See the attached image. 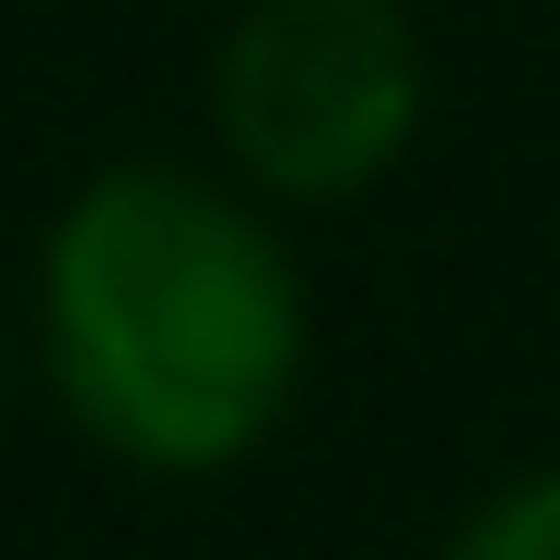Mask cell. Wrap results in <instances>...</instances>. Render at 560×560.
Masks as SVG:
<instances>
[{
	"label": "cell",
	"instance_id": "6da1fadb",
	"mask_svg": "<svg viewBox=\"0 0 560 560\" xmlns=\"http://www.w3.org/2000/svg\"><path fill=\"white\" fill-rule=\"evenodd\" d=\"M25 337L62 423L150 486H212L312 386V275L224 162H101L50 212Z\"/></svg>",
	"mask_w": 560,
	"mask_h": 560
},
{
	"label": "cell",
	"instance_id": "7a4b0ae2",
	"mask_svg": "<svg viewBox=\"0 0 560 560\" xmlns=\"http://www.w3.org/2000/svg\"><path fill=\"white\" fill-rule=\"evenodd\" d=\"M423 25L411 0H237L212 38L200 113L212 162L261 212H349L423 138Z\"/></svg>",
	"mask_w": 560,
	"mask_h": 560
},
{
	"label": "cell",
	"instance_id": "3957f363",
	"mask_svg": "<svg viewBox=\"0 0 560 560\" xmlns=\"http://www.w3.org/2000/svg\"><path fill=\"white\" fill-rule=\"evenodd\" d=\"M436 560H560V460H536V474H511V486H486V499L448 523Z\"/></svg>",
	"mask_w": 560,
	"mask_h": 560
}]
</instances>
